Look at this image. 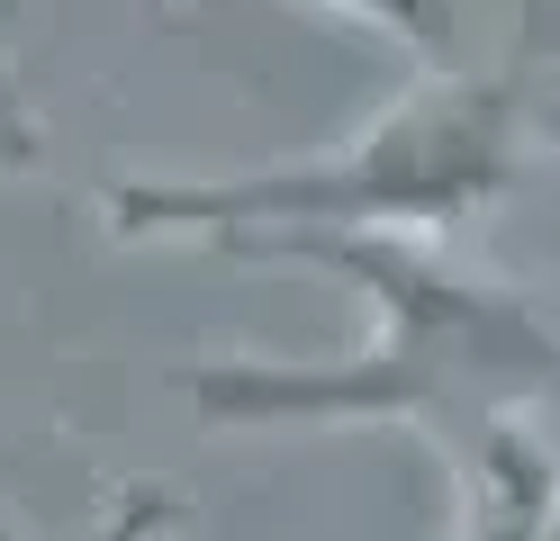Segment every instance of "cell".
Instances as JSON below:
<instances>
[{"label": "cell", "instance_id": "cell-1", "mask_svg": "<svg viewBox=\"0 0 560 541\" xmlns=\"http://www.w3.org/2000/svg\"><path fill=\"white\" fill-rule=\"evenodd\" d=\"M362 10H380V19H398V27H434V0H362Z\"/></svg>", "mask_w": 560, "mask_h": 541}]
</instances>
